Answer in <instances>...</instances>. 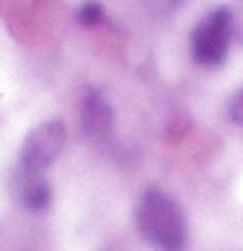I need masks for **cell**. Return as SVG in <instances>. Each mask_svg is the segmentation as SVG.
<instances>
[{
  "label": "cell",
  "instance_id": "8992f818",
  "mask_svg": "<svg viewBox=\"0 0 243 251\" xmlns=\"http://www.w3.org/2000/svg\"><path fill=\"white\" fill-rule=\"evenodd\" d=\"M104 18H106V11L96 0H88V3H83L78 8V21L83 26H98V24H104Z\"/></svg>",
  "mask_w": 243,
  "mask_h": 251
},
{
  "label": "cell",
  "instance_id": "ba28073f",
  "mask_svg": "<svg viewBox=\"0 0 243 251\" xmlns=\"http://www.w3.org/2000/svg\"><path fill=\"white\" fill-rule=\"evenodd\" d=\"M228 117H230L236 125H243V88L230 99V104H228Z\"/></svg>",
  "mask_w": 243,
  "mask_h": 251
},
{
  "label": "cell",
  "instance_id": "52a82bcc",
  "mask_svg": "<svg viewBox=\"0 0 243 251\" xmlns=\"http://www.w3.org/2000/svg\"><path fill=\"white\" fill-rule=\"evenodd\" d=\"M181 3H184V0H145L147 11L155 13V16H171Z\"/></svg>",
  "mask_w": 243,
  "mask_h": 251
},
{
  "label": "cell",
  "instance_id": "9c48e42d",
  "mask_svg": "<svg viewBox=\"0 0 243 251\" xmlns=\"http://www.w3.org/2000/svg\"><path fill=\"white\" fill-rule=\"evenodd\" d=\"M241 5H243V0H241ZM236 31L241 34V39H243V18H241V26H236Z\"/></svg>",
  "mask_w": 243,
  "mask_h": 251
},
{
  "label": "cell",
  "instance_id": "3957f363",
  "mask_svg": "<svg viewBox=\"0 0 243 251\" xmlns=\"http://www.w3.org/2000/svg\"><path fill=\"white\" fill-rule=\"evenodd\" d=\"M65 140H68V127L62 119H47V122L36 125L18 153V169L44 174L49 166L57 161V155L62 151Z\"/></svg>",
  "mask_w": 243,
  "mask_h": 251
},
{
  "label": "cell",
  "instance_id": "277c9868",
  "mask_svg": "<svg viewBox=\"0 0 243 251\" xmlns=\"http://www.w3.org/2000/svg\"><path fill=\"white\" fill-rule=\"evenodd\" d=\"M80 125L93 143H106L114 132V111L106 96L96 88H88L80 101Z\"/></svg>",
  "mask_w": 243,
  "mask_h": 251
},
{
  "label": "cell",
  "instance_id": "5b68a950",
  "mask_svg": "<svg viewBox=\"0 0 243 251\" xmlns=\"http://www.w3.org/2000/svg\"><path fill=\"white\" fill-rule=\"evenodd\" d=\"M16 197H18V202H21L26 210L42 212V210H47V204H49V200H52V189H49V184H47V179L42 174L18 169Z\"/></svg>",
  "mask_w": 243,
  "mask_h": 251
},
{
  "label": "cell",
  "instance_id": "6da1fadb",
  "mask_svg": "<svg viewBox=\"0 0 243 251\" xmlns=\"http://www.w3.org/2000/svg\"><path fill=\"white\" fill-rule=\"evenodd\" d=\"M137 233L158 251H181L189 238V226L181 204L168 192L147 187L135 204Z\"/></svg>",
  "mask_w": 243,
  "mask_h": 251
},
{
  "label": "cell",
  "instance_id": "7a4b0ae2",
  "mask_svg": "<svg viewBox=\"0 0 243 251\" xmlns=\"http://www.w3.org/2000/svg\"><path fill=\"white\" fill-rule=\"evenodd\" d=\"M233 36H236V16L228 5H218L204 13L192 31V57L202 68H218L225 62Z\"/></svg>",
  "mask_w": 243,
  "mask_h": 251
}]
</instances>
